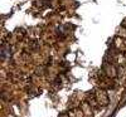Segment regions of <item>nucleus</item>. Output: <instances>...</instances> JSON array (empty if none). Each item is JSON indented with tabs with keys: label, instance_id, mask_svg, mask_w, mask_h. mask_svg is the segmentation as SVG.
<instances>
[{
	"label": "nucleus",
	"instance_id": "obj_1",
	"mask_svg": "<svg viewBox=\"0 0 126 117\" xmlns=\"http://www.w3.org/2000/svg\"><path fill=\"white\" fill-rule=\"evenodd\" d=\"M94 97H96V101L98 104H107L109 103V97H107V94L106 92H105L103 89H97L96 92H94Z\"/></svg>",
	"mask_w": 126,
	"mask_h": 117
}]
</instances>
